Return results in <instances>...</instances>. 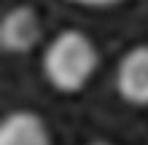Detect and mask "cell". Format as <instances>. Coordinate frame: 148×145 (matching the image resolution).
I'll return each instance as SVG.
<instances>
[{"label":"cell","instance_id":"cell-4","mask_svg":"<svg viewBox=\"0 0 148 145\" xmlns=\"http://www.w3.org/2000/svg\"><path fill=\"white\" fill-rule=\"evenodd\" d=\"M0 145H51L43 118L32 110H14L0 126Z\"/></svg>","mask_w":148,"mask_h":145},{"label":"cell","instance_id":"cell-5","mask_svg":"<svg viewBox=\"0 0 148 145\" xmlns=\"http://www.w3.org/2000/svg\"><path fill=\"white\" fill-rule=\"evenodd\" d=\"M70 3L86 5V8H110V5H119L121 0H70Z\"/></svg>","mask_w":148,"mask_h":145},{"label":"cell","instance_id":"cell-6","mask_svg":"<svg viewBox=\"0 0 148 145\" xmlns=\"http://www.w3.org/2000/svg\"><path fill=\"white\" fill-rule=\"evenodd\" d=\"M92 145H110V142H92Z\"/></svg>","mask_w":148,"mask_h":145},{"label":"cell","instance_id":"cell-3","mask_svg":"<svg viewBox=\"0 0 148 145\" xmlns=\"http://www.w3.org/2000/svg\"><path fill=\"white\" fill-rule=\"evenodd\" d=\"M40 16L32 5H14L0 24V46L8 54H24L40 40Z\"/></svg>","mask_w":148,"mask_h":145},{"label":"cell","instance_id":"cell-1","mask_svg":"<svg viewBox=\"0 0 148 145\" xmlns=\"http://www.w3.org/2000/svg\"><path fill=\"white\" fill-rule=\"evenodd\" d=\"M97 70V48L81 30H62L43 51V75L57 91L73 94L92 81Z\"/></svg>","mask_w":148,"mask_h":145},{"label":"cell","instance_id":"cell-2","mask_svg":"<svg viewBox=\"0 0 148 145\" xmlns=\"http://www.w3.org/2000/svg\"><path fill=\"white\" fill-rule=\"evenodd\" d=\"M116 89L129 105H148V43L132 46L116 67Z\"/></svg>","mask_w":148,"mask_h":145}]
</instances>
